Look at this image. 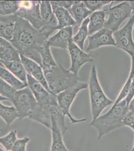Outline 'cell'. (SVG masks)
Segmentation results:
<instances>
[{
	"label": "cell",
	"instance_id": "cell-16",
	"mask_svg": "<svg viewBox=\"0 0 134 151\" xmlns=\"http://www.w3.org/2000/svg\"><path fill=\"white\" fill-rule=\"evenodd\" d=\"M73 28V27H68L60 29L55 35L48 38L47 45L50 47L67 50L68 45L72 41Z\"/></svg>",
	"mask_w": 134,
	"mask_h": 151
},
{
	"label": "cell",
	"instance_id": "cell-32",
	"mask_svg": "<svg viewBox=\"0 0 134 151\" xmlns=\"http://www.w3.org/2000/svg\"><path fill=\"white\" fill-rule=\"evenodd\" d=\"M132 80V78L131 77V76H129L128 78L120 92L115 102H114L112 106H115L118 103H119L123 100L126 99L128 94V93H129V89L130 87V85H131Z\"/></svg>",
	"mask_w": 134,
	"mask_h": 151
},
{
	"label": "cell",
	"instance_id": "cell-46",
	"mask_svg": "<svg viewBox=\"0 0 134 151\" xmlns=\"http://www.w3.org/2000/svg\"></svg>",
	"mask_w": 134,
	"mask_h": 151
},
{
	"label": "cell",
	"instance_id": "cell-31",
	"mask_svg": "<svg viewBox=\"0 0 134 151\" xmlns=\"http://www.w3.org/2000/svg\"><path fill=\"white\" fill-rule=\"evenodd\" d=\"M84 3L87 8L92 13L99 11L100 9L112 3L113 1H84Z\"/></svg>",
	"mask_w": 134,
	"mask_h": 151
},
{
	"label": "cell",
	"instance_id": "cell-8",
	"mask_svg": "<svg viewBox=\"0 0 134 151\" xmlns=\"http://www.w3.org/2000/svg\"><path fill=\"white\" fill-rule=\"evenodd\" d=\"M134 27V13L121 29L113 33L116 47L126 52L130 56L134 54L133 31Z\"/></svg>",
	"mask_w": 134,
	"mask_h": 151
},
{
	"label": "cell",
	"instance_id": "cell-41",
	"mask_svg": "<svg viewBox=\"0 0 134 151\" xmlns=\"http://www.w3.org/2000/svg\"><path fill=\"white\" fill-rule=\"evenodd\" d=\"M0 67H4L3 65L2 64V62H1V60H0Z\"/></svg>",
	"mask_w": 134,
	"mask_h": 151
},
{
	"label": "cell",
	"instance_id": "cell-24",
	"mask_svg": "<svg viewBox=\"0 0 134 151\" xmlns=\"http://www.w3.org/2000/svg\"><path fill=\"white\" fill-rule=\"evenodd\" d=\"M89 22V17L85 19L82 23L78 30L75 35L73 36L72 41L74 43L81 48L83 50L84 48V43L85 41L89 36L88 24Z\"/></svg>",
	"mask_w": 134,
	"mask_h": 151
},
{
	"label": "cell",
	"instance_id": "cell-4",
	"mask_svg": "<svg viewBox=\"0 0 134 151\" xmlns=\"http://www.w3.org/2000/svg\"><path fill=\"white\" fill-rule=\"evenodd\" d=\"M88 88L90 94L92 121L95 120L107 107L113 104L114 102L110 99L105 94L99 81L97 69L93 65L91 69L89 80Z\"/></svg>",
	"mask_w": 134,
	"mask_h": 151
},
{
	"label": "cell",
	"instance_id": "cell-20",
	"mask_svg": "<svg viewBox=\"0 0 134 151\" xmlns=\"http://www.w3.org/2000/svg\"><path fill=\"white\" fill-rule=\"evenodd\" d=\"M58 22L56 30H60L68 27H76V23L68 9L63 7L52 8Z\"/></svg>",
	"mask_w": 134,
	"mask_h": 151
},
{
	"label": "cell",
	"instance_id": "cell-40",
	"mask_svg": "<svg viewBox=\"0 0 134 151\" xmlns=\"http://www.w3.org/2000/svg\"><path fill=\"white\" fill-rule=\"evenodd\" d=\"M130 4H131V6H132L133 8L134 13V1H130Z\"/></svg>",
	"mask_w": 134,
	"mask_h": 151
},
{
	"label": "cell",
	"instance_id": "cell-36",
	"mask_svg": "<svg viewBox=\"0 0 134 151\" xmlns=\"http://www.w3.org/2000/svg\"><path fill=\"white\" fill-rule=\"evenodd\" d=\"M134 79H133L132 82H131L130 87L129 89V93L128 94L126 100L128 105H129V103L131 102V100L134 98Z\"/></svg>",
	"mask_w": 134,
	"mask_h": 151
},
{
	"label": "cell",
	"instance_id": "cell-22",
	"mask_svg": "<svg viewBox=\"0 0 134 151\" xmlns=\"http://www.w3.org/2000/svg\"><path fill=\"white\" fill-rule=\"evenodd\" d=\"M106 18V16L104 10L98 11L92 13L89 17V35H93L104 28Z\"/></svg>",
	"mask_w": 134,
	"mask_h": 151
},
{
	"label": "cell",
	"instance_id": "cell-21",
	"mask_svg": "<svg viewBox=\"0 0 134 151\" xmlns=\"http://www.w3.org/2000/svg\"><path fill=\"white\" fill-rule=\"evenodd\" d=\"M52 144L50 151H70L66 148L63 140V134L58 124L54 120L51 122Z\"/></svg>",
	"mask_w": 134,
	"mask_h": 151
},
{
	"label": "cell",
	"instance_id": "cell-26",
	"mask_svg": "<svg viewBox=\"0 0 134 151\" xmlns=\"http://www.w3.org/2000/svg\"><path fill=\"white\" fill-rule=\"evenodd\" d=\"M0 116L3 119L7 126H10L17 119L19 114L14 106H6L0 103Z\"/></svg>",
	"mask_w": 134,
	"mask_h": 151
},
{
	"label": "cell",
	"instance_id": "cell-19",
	"mask_svg": "<svg viewBox=\"0 0 134 151\" xmlns=\"http://www.w3.org/2000/svg\"><path fill=\"white\" fill-rule=\"evenodd\" d=\"M0 60L5 62L21 61L19 52L10 42L0 37Z\"/></svg>",
	"mask_w": 134,
	"mask_h": 151
},
{
	"label": "cell",
	"instance_id": "cell-6",
	"mask_svg": "<svg viewBox=\"0 0 134 151\" xmlns=\"http://www.w3.org/2000/svg\"><path fill=\"white\" fill-rule=\"evenodd\" d=\"M106 19L104 27L114 33L118 30L124 21L130 18L134 13V9L130 1H124L113 7L105 9Z\"/></svg>",
	"mask_w": 134,
	"mask_h": 151
},
{
	"label": "cell",
	"instance_id": "cell-28",
	"mask_svg": "<svg viewBox=\"0 0 134 151\" xmlns=\"http://www.w3.org/2000/svg\"><path fill=\"white\" fill-rule=\"evenodd\" d=\"M19 9V1H0V17L15 14Z\"/></svg>",
	"mask_w": 134,
	"mask_h": 151
},
{
	"label": "cell",
	"instance_id": "cell-33",
	"mask_svg": "<svg viewBox=\"0 0 134 151\" xmlns=\"http://www.w3.org/2000/svg\"><path fill=\"white\" fill-rule=\"evenodd\" d=\"M30 141L28 137L17 139L11 151H26V146Z\"/></svg>",
	"mask_w": 134,
	"mask_h": 151
},
{
	"label": "cell",
	"instance_id": "cell-17",
	"mask_svg": "<svg viewBox=\"0 0 134 151\" xmlns=\"http://www.w3.org/2000/svg\"><path fill=\"white\" fill-rule=\"evenodd\" d=\"M17 17L15 14L0 17L1 37L9 42L12 41L14 37L16 20Z\"/></svg>",
	"mask_w": 134,
	"mask_h": 151
},
{
	"label": "cell",
	"instance_id": "cell-29",
	"mask_svg": "<svg viewBox=\"0 0 134 151\" xmlns=\"http://www.w3.org/2000/svg\"><path fill=\"white\" fill-rule=\"evenodd\" d=\"M17 139V131L14 129L6 136L0 137V144L7 151H11Z\"/></svg>",
	"mask_w": 134,
	"mask_h": 151
},
{
	"label": "cell",
	"instance_id": "cell-9",
	"mask_svg": "<svg viewBox=\"0 0 134 151\" xmlns=\"http://www.w3.org/2000/svg\"><path fill=\"white\" fill-rule=\"evenodd\" d=\"M40 1H19V9L16 13L18 17L28 21L34 27L40 29L42 27L40 8Z\"/></svg>",
	"mask_w": 134,
	"mask_h": 151
},
{
	"label": "cell",
	"instance_id": "cell-7",
	"mask_svg": "<svg viewBox=\"0 0 134 151\" xmlns=\"http://www.w3.org/2000/svg\"><path fill=\"white\" fill-rule=\"evenodd\" d=\"M19 114V119L22 120L28 118L37 102L28 87L18 90L10 101Z\"/></svg>",
	"mask_w": 134,
	"mask_h": 151
},
{
	"label": "cell",
	"instance_id": "cell-43",
	"mask_svg": "<svg viewBox=\"0 0 134 151\" xmlns=\"http://www.w3.org/2000/svg\"><path fill=\"white\" fill-rule=\"evenodd\" d=\"M0 151H6L4 150L3 149H2V148H1L0 147Z\"/></svg>",
	"mask_w": 134,
	"mask_h": 151
},
{
	"label": "cell",
	"instance_id": "cell-5",
	"mask_svg": "<svg viewBox=\"0 0 134 151\" xmlns=\"http://www.w3.org/2000/svg\"><path fill=\"white\" fill-rule=\"evenodd\" d=\"M88 88V83L79 81L76 84L69 88L56 96L58 104L63 114L68 116L72 124L85 122L86 119H77L70 113V108L77 95L80 92Z\"/></svg>",
	"mask_w": 134,
	"mask_h": 151
},
{
	"label": "cell",
	"instance_id": "cell-34",
	"mask_svg": "<svg viewBox=\"0 0 134 151\" xmlns=\"http://www.w3.org/2000/svg\"><path fill=\"white\" fill-rule=\"evenodd\" d=\"M123 122L124 126L130 127L134 132V111L128 110L124 115Z\"/></svg>",
	"mask_w": 134,
	"mask_h": 151
},
{
	"label": "cell",
	"instance_id": "cell-2",
	"mask_svg": "<svg viewBox=\"0 0 134 151\" xmlns=\"http://www.w3.org/2000/svg\"><path fill=\"white\" fill-rule=\"evenodd\" d=\"M128 111V105L126 100L124 99L115 106H112L105 114L91 121L90 126L96 129L99 139L112 131L123 127V118Z\"/></svg>",
	"mask_w": 134,
	"mask_h": 151
},
{
	"label": "cell",
	"instance_id": "cell-12",
	"mask_svg": "<svg viewBox=\"0 0 134 151\" xmlns=\"http://www.w3.org/2000/svg\"><path fill=\"white\" fill-rule=\"evenodd\" d=\"M42 27L40 30L51 36L56 30L58 22L53 12L50 1H41L40 4Z\"/></svg>",
	"mask_w": 134,
	"mask_h": 151
},
{
	"label": "cell",
	"instance_id": "cell-27",
	"mask_svg": "<svg viewBox=\"0 0 134 151\" xmlns=\"http://www.w3.org/2000/svg\"><path fill=\"white\" fill-rule=\"evenodd\" d=\"M40 55L42 58V65L43 69H48L51 67L58 65L54 58L50 50V47L46 43L40 50Z\"/></svg>",
	"mask_w": 134,
	"mask_h": 151
},
{
	"label": "cell",
	"instance_id": "cell-23",
	"mask_svg": "<svg viewBox=\"0 0 134 151\" xmlns=\"http://www.w3.org/2000/svg\"><path fill=\"white\" fill-rule=\"evenodd\" d=\"M4 67L12 73L16 77L27 85V74L21 61H2Z\"/></svg>",
	"mask_w": 134,
	"mask_h": 151
},
{
	"label": "cell",
	"instance_id": "cell-3",
	"mask_svg": "<svg viewBox=\"0 0 134 151\" xmlns=\"http://www.w3.org/2000/svg\"><path fill=\"white\" fill-rule=\"evenodd\" d=\"M50 92L55 96L78 82L79 78L59 65L43 69Z\"/></svg>",
	"mask_w": 134,
	"mask_h": 151
},
{
	"label": "cell",
	"instance_id": "cell-13",
	"mask_svg": "<svg viewBox=\"0 0 134 151\" xmlns=\"http://www.w3.org/2000/svg\"><path fill=\"white\" fill-rule=\"evenodd\" d=\"M27 85L38 103L47 104L57 101L56 96L50 93L40 83L27 74Z\"/></svg>",
	"mask_w": 134,
	"mask_h": 151
},
{
	"label": "cell",
	"instance_id": "cell-1",
	"mask_svg": "<svg viewBox=\"0 0 134 151\" xmlns=\"http://www.w3.org/2000/svg\"><path fill=\"white\" fill-rule=\"evenodd\" d=\"M50 36L34 27L28 21L17 17L14 37L10 42L20 55L42 65L40 50Z\"/></svg>",
	"mask_w": 134,
	"mask_h": 151
},
{
	"label": "cell",
	"instance_id": "cell-25",
	"mask_svg": "<svg viewBox=\"0 0 134 151\" xmlns=\"http://www.w3.org/2000/svg\"><path fill=\"white\" fill-rule=\"evenodd\" d=\"M0 78L10 85L17 91L28 87L27 85L19 80L5 67H0Z\"/></svg>",
	"mask_w": 134,
	"mask_h": 151
},
{
	"label": "cell",
	"instance_id": "cell-30",
	"mask_svg": "<svg viewBox=\"0 0 134 151\" xmlns=\"http://www.w3.org/2000/svg\"><path fill=\"white\" fill-rule=\"evenodd\" d=\"M17 90L8 83L0 78V95L11 101L14 97Z\"/></svg>",
	"mask_w": 134,
	"mask_h": 151
},
{
	"label": "cell",
	"instance_id": "cell-44",
	"mask_svg": "<svg viewBox=\"0 0 134 151\" xmlns=\"http://www.w3.org/2000/svg\"><path fill=\"white\" fill-rule=\"evenodd\" d=\"M0 37H1V24H0Z\"/></svg>",
	"mask_w": 134,
	"mask_h": 151
},
{
	"label": "cell",
	"instance_id": "cell-39",
	"mask_svg": "<svg viewBox=\"0 0 134 151\" xmlns=\"http://www.w3.org/2000/svg\"><path fill=\"white\" fill-rule=\"evenodd\" d=\"M6 100H9V99H8L7 98H5V97H4L3 96H1L0 95V101H6Z\"/></svg>",
	"mask_w": 134,
	"mask_h": 151
},
{
	"label": "cell",
	"instance_id": "cell-35",
	"mask_svg": "<svg viewBox=\"0 0 134 151\" xmlns=\"http://www.w3.org/2000/svg\"><path fill=\"white\" fill-rule=\"evenodd\" d=\"M75 1H50L52 8L56 7H63L67 9H69L75 3Z\"/></svg>",
	"mask_w": 134,
	"mask_h": 151
},
{
	"label": "cell",
	"instance_id": "cell-15",
	"mask_svg": "<svg viewBox=\"0 0 134 151\" xmlns=\"http://www.w3.org/2000/svg\"><path fill=\"white\" fill-rule=\"evenodd\" d=\"M20 55L21 62L22 63L27 74L40 83L48 91L50 92L47 82L45 77L42 68L39 64L32 60L22 55Z\"/></svg>",
	"mask_w": 134,
	"mask_h": 151
},
{
	"label": "cell",
	"instance_id": "cell-45",
	"mask_svg": "<svg viewBox=\"0 0 134 151\" xmlns=\"http://www.w3.org/2000/svg\"><path fill=\"white\" fill-rule=\"evenodd\" d=\"M3 130V129H0V132H1Z\"/></svg>",
	"mask_w": 134,
	"mask_h": 151
},
{
	"label": "cell",
	"instance_id": "cell-38",
	"mask_svg": "<svg viewBox=\"0 0 134 151\" xmlns=\"http://www.w3.org/2000/svg\"><path fill=\"white\" fill-rule=\"evenodd\" d=\"M128 110L134 111V97L129 103L128 105Z\"/></svg>",
	"mask_w": 134,
	"mask_h": 151
},
{
	"label": "cell",
	"instance_id": "cell-37",
	"mask_svg": "<svg viewBox=\"0 0 134 151\" xmlns=\"http://www.w3.org/2000/svg\"><path fill=\"white\" fill-rule=\"evenodd\" d=\"M131 58V68L129 76L134 79V54L130 56Z\"/></svg>",
	"mask_w": 134,
	"mask_h": 151
},
{
	"label": "cell",
	"instance_id": "cell-18",
	"mask_svg": "<svg viewBox=\"0 0 134 151\" xmlns=\"http://www.w3.org/2000/svg\"><path fill=\"white\" fill-rule=\"evenodd\" d=\"M68 10L76 23V27L78 28L82 23L92 13L86 7L83 1H75L73 5Z\"/></svg>",
	"mask_w": 134,
	"mask_h": 151
},
{
	"label": "cell",
	"instance_id": "cell-10",
	"mask_svg": "<svg viewBox=\"0 0 134 151\" xmlns=\"http://www.w3.org/2000/svg\"><path fill=\"white\" fill-rule=\"evenodd\" d=\"M67 50L71 60V65L69 70L73 74L78 75L79 70L84 65L93 62V55L82 50L73 41L68 45Z\"/></svg>",
	"mask_w": 134,
	"mask_h": 151
},
{
	"label": "cell",
	"instance_id": "cell-42",
	"mask_svg": "<svg viewBox=\"0 0 134 151\" xmlns=\"http://www.w3.org/2000/svg\"><path fill=\"white\" fill-rule=\"evenodd\" d=\"M131 151H134V145H133V147L132 149L131 150Z\"/></svg>",
	"mask_w": 134,
	"mask_h": 151
},
{
	"label": "cell",
	"instance_id": "cell-14",
	"mask_svg": "<svg viewBox=\"0 0 134 151\" xmlns=\"http://www.w3.org/2000/svg\"><path fill=\"white\" fill-rule=\"evenodd\" d=\"M57 102V101L53 103L42 104L37 103L29 114L28 119L33 120L38 123L42 124L48 129H51V107L54 103Z\"/></svg>",
	"mask_w": 134,
	"mask_h": 151
},
{
	"label": "cell",
	"instance_id": "cell-11",
	"mask_svg": "<svg viewBox=\"0 0 134 151\" xmlns=\"http://www.w3.org/2000/svg\"><path fill=\"white\" fill-rule=\"evenodd\" d=\"M88 40V45L86 48L87 52L105 46L116 47L113 32L106 28H103L93 35H89Z\"/></svg>",
	"mask_w": 134,
	"mask_h": 151
}]
</instances>
